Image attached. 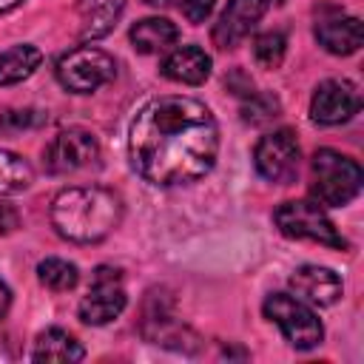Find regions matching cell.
<instances>
[{"instance_id": "cell-23", "label": "cell", "mask_w": 364, "mask_h": 364, "mask_svg": "<svg viewBox=\"0 0 364 364\" xmlns=\"http://www.w3.org/2000/svg\"><path fill=\"white\" fill-rule=\"evenodd\" d=\"M40 122H43V114L34 111V108H6L0 114V134L14 136V134H20L26 128H34Z\"/></svg>"}, {"instance_id": "cell-19", "label": "cell", "mask_w": 364, "mask_h": 364, "mask_svg": "<svg viewBox=\"0 0 364 364\" xmlns=\"http://www.w3.org/2000/svg\"><path fill=\"white\" fill-rule=\"evenodd\" d=\"M31 165L11 151H0V196L20 193L31 185Z\"/></svg>"}, {"instance_id": "cell-12", "label": "cell", "mask_w": 364, "mask_h": 364, "mask_svg": "<svg viewBox=\"0 0 364 364\" xmlns=\"http://www.w3.org/2000/svg\"><path fill=\"white\" fill-rule=\"evenodd\" d=\"M290 287L301 301H310L318 307H330L341 299V279L321 264H301L290 276Z\"/></svg>"}, {"instance_id": "cell-21", "label": "cell", "mask_w": 364, "mask_h": 364, "mask_svg": "<svg viewBox=\"0 0 364 364\" xmlns=\"http://www.w3.org/2000/svg\"><path fill=\"white\" fill-rule=\"evenodd\" d=\"M284 51H287V40H284L282 31H264V34H259L256 43H253V57H256V63H259L262 68H267V71H273V68L282 65Z\"/></svg>"}, {"instance_id": "cell-4", "label": "cell", "mask_w": 364, "mask_h": 364, "mask_svg": "<svg viewBox=\"0 0 364 364\" xmlns=\"http://www.w3.org/2000/svg\"><path fill=\"white\" fill-rule=\"evenodd\" d=\"M273 222L287 239H307V242L327 245L333 250L347 247L344 236L336 230V225L330 222V216L324 213V208L318 202H307V199L282 202L273 213Z\"/></svg>"}, {"instance_id": "cell-16", "label": "cell", "mask_w": 364, "mask_h": 364, "mask_svg": "<svg viewBox=\"0 0 364 364\" xmlns=\"http://www.w3.org/2000/svg\"><path fill=\"white\" fill-rule=\"evenodd\" d=\"M179 40V28L165 17H145L131 28V46L139 54H159Z\"/></svg>"}, {"instance_id": "cell-27", "label": "cell", "mask_w": 364, "mask_h": 364, "mask_svg": "<svg viewBox=\"0 0 364 364\" xmlns=\"http://www.w3.org/2000/svg\"><path fill=\"white\" fill-rule=\"evenodd\" d=\"M145 3H151V6H165L168 0H145Z\"/></svg>"}, {"instance_id": "cell-25", "label": "cell", "mask_w": 364, "mask_h": 364, "mask_svg": "<svg viewBox=\"0 0 364 364\" xmlns=\"http://www.w3.org/2000/svg\"><path fill=\"white\" fill-rule=\"evenodd\" d=\"M9 304H11V290H9V287L0 282V318L9 313Z\"/></svg>"}, {"instance_id": "cell-5", "label": "cell", "mask_w": 364, "mask_h": 364, "mask_svg": "<svg viewBox=\"0 0 364 364\" xmlns=\"http://www.w3.org/2000/svg\"><path fill=\"white\" fill-rule=\"evenodd\" d=\"M54 74L60 80V85L71 94H91L100 85L111 82L117 77V63L108 51L94 48V46H80L65 51L57 65Z\"/></svg>"}, {"instance_id": "cell-6", "label": "cell", "mask_w": 364, "mask_h": 364, "mask_svg": "<svg viewBox=\"0 0 364 364\" xmlns=\"http://www.w3.org/2000/svg\"><path fill=\"white\" fill-rule=\"evenodd\" d=\"M264 316L279 324V330L284 333L287 344L296 350H310L316 344H321V321L313 313V307H307L299 296H287V293H270L264 299Z\"/></svg>"}, {"instance_id": "cell-15", "label": "cell", "mask_w": 364, "mask_h": 364, "mask_svg": "<svg viewBox=\"0 0 364 364\" xmlns=\"http://www.w3.org/2000/svg\"><path fill=\"white\" fill-rule=\"evenodd\" d=\"M122 9H125V0H77L80 40H100V37H105L117 26Z\"/></svg>"}, {"instance_id": "cell-24", "label": "cell", "mask_w": 364, "mask_h": 364, "mask_svg": "<svg viewBox=\"0 0 364 364\" xmlns=\"http://www.w3.org/2000/svg\"><path fill=\"white\" fill-rule=\"evenodd\" d=\"M213 6H216V0H179V9L191 23H205L208 14L213 11Z\"/></svg>"}, {"instance_id": "cell-13", "label": "cell", "mask_w": 364, "mask_h": 364, "mask_svg": "<svg viewBox=\"0 0 364 364\" xmlns=\"http://www.w3.org/2000/svg\"><path fill=\"white\" fill-rule=\"evenodd\" d=\"M162 74L173 82L199 85L210 77V57L196 46H179L162 60Z\"/></svg>"}, {"instance_id": "cell-9", "label": "cell", "mask_w": 364, "mask_h": 364, "mask_svg": "<svg viewBox=\"0 0 364 364\" xmlns=\"http://www.w3.org/2000/svg\"><path fill=\"white\" fill-rule=\"evenodd\" d=\"M256 171L270 182H290L299 171V142L296 134L287 128H279L256 142L253 151Z\"/></svg>"}, {"instance_id": "cell-1", "label": "cell", "mask_w": 364, "mask_h": 364, "mask_svg": "<svg viewBox=\"0 0 364 364\" xmlns=\"http://www.w3.org/2000/svg\"><path fill=\"white\" fill-rule=\"evenodd\" d=\"M131 165L159 188L202 179L219 154L210 108L193 97H156L139 108L128 134Z\"/></svg>"}, {"instance_id": "cell-10", "label": "cell", "mask_w": 364, "mask_h": 364, "mask_svg": "<svg viewBox=\"0 0 364 364\" xmlns=\"http://www.w3.org/2000/svg\"><path fill=\"white\" fill-rule=\"evenodd\" d=\"M358 108L361 97L350 80H324L310 100V117L318 125H341L353 119Z\"/></svg>"}, {"instance_id": "cell-3", "label": "cell", "mask_w": 364, "mask_h": 364, "mask_svg": "<svg viewBox=\"0 0 364 364\" xmlns=\"http://www.w3.org/2000/svg\"><path fill=\"white\" fill-rule=\"evenodd\" d=\"M310 173H313L310 193L318 205H327V208H341L350 199H355L364 179L361 165L333 148H321L313 154Z\"/></svg>"}, {"instance_id": "cell-14", "label": "cell", "mask_w": 364, "mask_h": 364, "mask_svg": "<svg viewBox=\"0 0 364 364\" xmlns=\"http://www.w3.org/2000/svg\"><path fill=\"white\" fill-rule=\"evenodd\" d=\"M316 40L330 54H353L364 40V26L358 17H327L316 23Z\"/></svg>"}, {"instance_id": "cell-18", "label": "cell", "mask_w": 364, "mask_h": 364, "mask_svg": "<svg viewBox=\"0 0 364 364\" xmlns=\"http://www.w3.org/2000/svg\"><path fill=\"white\" fill-rule=\"evenodd\" d=\"M40 60H43L40 48H34L28 43L3 48L0 51V85H14V82L28 80L37 71Z\"/></svg>"}, {"instance_id": "cell-26", "label": "cell", "mask_w": 364, "mask_h": 364, "mask_svg": "<svg viewBox=\"0 0 364 364\" xmlns=\"http://www.w3.org/2000/svg\"><path fill=\"white\" fill-rule=\"evenodd\" d=\"M17 6H23V0H0V14L3 11H14Z\"/></svg>"}, {"instance_id": "cell-20", "label": "cell", "mask_w": 364, "mask_h": 364, "mask_svg": "<svg viewBox=\"0 0 364 364\" xmlns=\"http://www.w3.org/2000/svg\"><path fill=\"white\" fill-rule=\"evenodd\" d=\"M37 276H40V282H43L48 290H54V293H65V290H71V287L80 282L77 264H71V262H65V259H57V256L43 259V262L37 264Z\"/></svg>"}, {"instance_id": "cell-2", "label": "cell", "mask_w": 364, "mask_h": 364, "mask_svg": "<svg viewBox=\"0 0 364 364\" xmlns=\"http://www.w3.org/2000/svg\"><path fill=\"white\" fill-rule=\"evenodd\" d=\"M122 219V202L105 188H65L51 202L54 230L77 245L102 242Z\"/></svg>"}, {"instance_id": "cell-8", "label": "cell", "mask_w": 364, "mask_h": 364, "mask_svg": "<svg viewBox=\"0 0 364 364\" xmlns=\"http://www.w3.org/2000/svg\"><path fill=\"white\" fill-rule=\"evenodd\" d=\"M100 156V142L85 128H68L60 131L46 148H43V168L48 173H74L88 165H94Z\"/></svg>"}, {"instance_id": "cell-17", "label": "cell", "mask_w": 364, "mask_h": 364, "mask_svg": "<svg viewBox=\"0 0 364 364\" xmlns=\"http://www.w3.org/2000/svg\"><path fill=\"white\" fill-rule=\"evenodd\" d=\"M82 355H85L82 344L60 327L40 333L34 341V350H31L34 361H82Z\"/></svg>"}, {"instance_id": "cell-22", "label": "cell", "mask_w": 364, "mask_h": 364, "mask_svg": "<svg viewBox=\"0 0 364 364\" xmlns=\"http://www.w3.org/2000/svg\"><path fill=\"white\" fill-rule=\"evenodd\" d=\"M273 117H279V100L262 91H250L242 102V119L250 125H264Z\"/></svg>"}, {"instance_id": "cell-7", "label": "cell", "mask_w": 364, "mask_h": 364, "mask_svg": "<svg viewBox=\"0 0 364 364\" xmlns=\"http://www.w3.org/2000/svg\"><path fill=\"white\" fill-rule=\"evenodd\" d=\"M125 287H122V276L117 267H97L91 276V287L88 293L80 299L77 316L85 324H108L114 321L122 310H125Z\"/></svg>"}, {"instance_id": "cell-11", "label": "cell", "mask_w": 364, "mask_h": 364, "mask_svg": "<svg viewBox=\"0 0 364 364\" xmlns=\"http://www.w3.org/2000/svg\"><path fill=\"white\" fill-rule=\"evenodd\" d=\"M270 0H228L225 11L219 14L213 31H210V40L216 48H236L247 34L250 28L264 17Z\"/></svg>"}]
</instances>
